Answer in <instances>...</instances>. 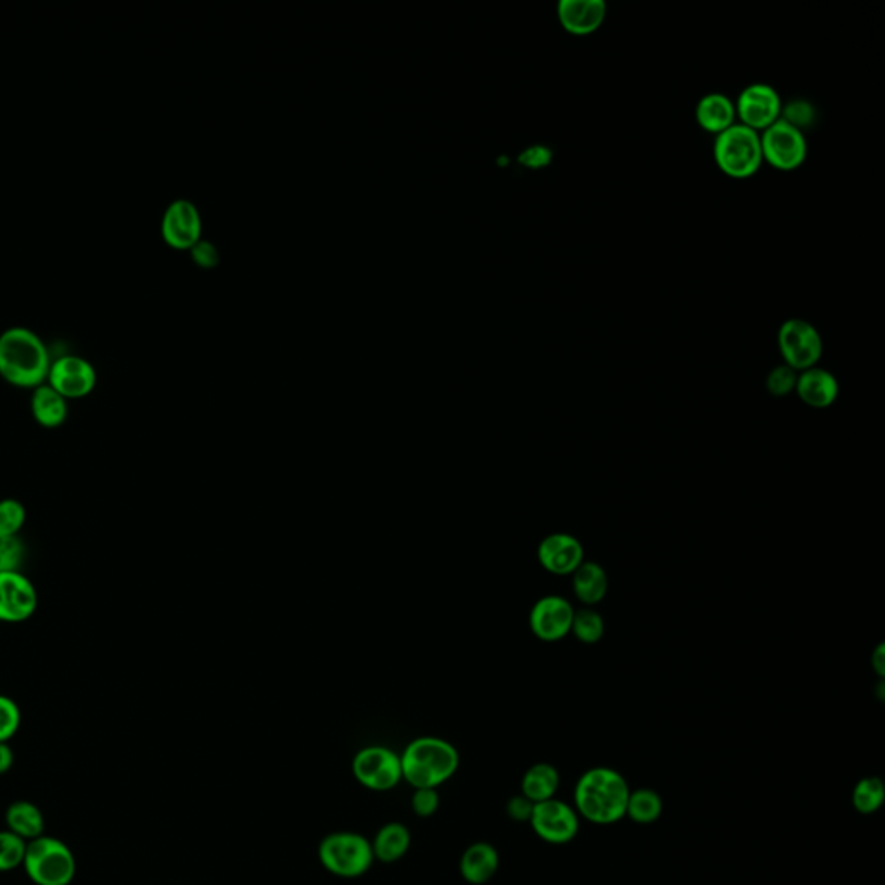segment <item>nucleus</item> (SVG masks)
Here are the masks:
<instances>
[{
  "label": "nucleus",
  "mask_w": 885,
  "mask_h": 885,
  "mask_svg": "<svg viewBox=\"0 0 885 885\" xmlns=\"http://www.w3.org/2000/svg\"><path fill=\"white\" fill-rule=\"evenodd\" d=\"M533 808H535V802H531L524 796H516L507 804V813L516 822H530Z\"/></svg>",
  "instance_id": "37"
},
{
  "label": "nucleus",
  "mask_w": 885,
  "mask_h": 885,
  "mask_svg": "<svg viewBox=\"0 0 885 885\" xmlns=\"http://www.w3.org/2000/svg\"><path fill=\"white\" fill-rule=\"evenodd\" d=\"M796 393L811 409H827L839 397V383L825 368H808L798 376Z\"/></svg>",
  "instance_id": "18"
},
{
  "label": "nucleus",
  "mask_w": 885,
  "mask_h": 885,
  "mask_svg": "<svg viewBox=\"0 0 885 885\" xmlns=\"http://www.w3.org/2000/svg\"><path fill=\"white\" fill-rule=\"evenodd\" d=\"M560 786L559 772L551 764L538 763L528 769L522 777V796L531 802H543L554 799Z\"/></svg>",
  "instance_id": "25"
},
{
  "label": "nucleus",
  "mask_w": 885,
  "mask_h": 885,
  "mask_svg": "<svg viewBox=\"0 0 885 885\" xmlns=\"http://www.w3.org/2000/svg\"><path fill=\"white\" fill-rule=\"evenodd\" d=\"M26 875L37 885H70L75 878L76 861L72 849L56 837L40 836L26 844Z\"/></svg>",
  "instance_id": "5"
},
{
  "label": "nucleus",
  "mask_w": 885,
  "mask_h": 885,
  "mask_svg": "<svg viewBox=\"0 0 885 885\" xmlns=\"http://www.w3.org/2000/svg\"><path fill=\"white\" fill-rule=\"evenodd\" d=\"M630 787L616 769L592 768L581 775L574 789L577 813L595 825H613L627 816Z\"/></svg>",
  "instance_id": "2"
},
{
  "label": "nucleus",
  "mask_w": 885,
  "mask_h": 885,
  "mask_svg": "<svg viewBox=\"0 0 885 885\" xmlns=\"http://www.w3.org/2000/svg\"><path fill=\"white\" fill-rule=\"evenodd\" d=\"M574 609L566 598L548 595L536 602L530 615V628L543 642H557L571 633Z\"/></svg>",
  "instance_id": "14"
},
{
  "label": "nucleus",
  "mask_w": 885,
  "mask_h": 885,
  "mask_svg": "<svg viewBox=\"0 0 885 885\" xmlns=\"http://www.w3.org/2000/svg\"><path fill=\"white\" fill-rule=\"evenodd\" d=\"M760 137L764 161L780 172H793L807 161V135L784 120L773 123Z\"/></svg>",
  "instance_id": "7"
},
{
  "label": "nucleus",
  "mask_w": 885,
  "mask_h": 885,
  "mask_svg": "<svg viewBox=\"0 0 885 885\" xmlns=\"http://www.w3.org/2000/svg\"><path fill=\"white\" fill-rule=\"evenodd\" d=\"M439 807V793L436 789H415L412 796V810L421 819H429Z\"/></svg>",
  "instance_id": "35"
},
{
  "label": "nucleus",
  "mask_w": 885,
  "mask_h": 885,
  "mask_svg": "<svg viewBox=\"0 0 885 885\" xmlns=\"http://www.w3.org/2000/svg\"><path fill=\"white\" fill-rule=\"evenodd\" d=\"M25 521L26 510L22 501L14 498L0 500V536H17Z\"/></svg>",
  "instance_id": "30"
},
{
  "label": "nucleus",
  "mask_w": 885,
  "mask_h": 885,
  "mask_svg": "<svg viewBox=\"0 0 885 885\" xmlns=\"http://www.w3.org/2000/svg\"><path fill=\"white\" fill-rule=\"evenodd\" d=\"M780 120L804 132V130L813 126L814 120H816V111L808 100H790L789 105L781 108Z\"/></svg>",
  "instance_id": "31"
},
{
  "label": "nucleus",
  "mask_w": 885,
  "mask_h": 885,
  "mask_svg": "<svg viewBox=\"0 0 885 885\" xmlns=\"http://www.w3.org/2000/svg\"><path fill=\"white\" fill-rule=\"evenodd\" d=\"M663 813V799L652 789H639L630 792L628 798L627 816L640 825H648L659 820Z\"/></svg>",
  "instance_id": "26"
},
{
  "label": "nucleus",
  "mask_w": 885,
  "mask_h": 885,
  "mask_svg": "<svg viewBox=\"0 0 885 885\" xmlns=\"http://www.w3.org/2000/svg\"><path fill=\"white\" fill-rule=\"evenodd\" d=\"M68 400L50 388L49 385L38 386L32 395V415L38 426L56 429L63 426L68 419Z\"/></svg>",
  "instance_id": "21"
},
{
  "label": "nucleus",
  "mask_w": 885,
  "mask_h": 885,
  "mask_svg": "<svg viewBox=\"0 0 885 885\" xmlns=\"http://www.w3.org/2000/svg\"><path fill=\"white\" fill-rule=\"evenodd\" d=\"M557 16L568 34L586 37L606 22L607 5L602 0H562L557 5Z\"/></svg>",
  "instance_id": "17"
},
{
  "label": "nucleus",
  "mask_w": 885,
  "mask_h": 885,
  "mask_svg": "<svg viewBox=\"0 0 885 885\" xmlns=\"http://www.w3.org/2000/svg\"><path fill=\"white\" fill-rule=\"evenodd\" d=\"M500 866L497 849L488 842L471 844L460 858V873L469 884L483 885L495 877Z\"/></svg>",
  "instance_id": "20"
},
{
  "label": "nucleus",
  "mask_w": 885,
  "mask_h": 885,
  "mask_svg": "<svg viewBox=\"0 0 885 885\" xmlns=\"http://www.w3.org/2000/svg\"><path fill=\"white\" fill-rule=\"evenodd\" d=\"M26 842L9 831L0 832V872L14 870L25 860Z\"/></svg>",
  "instance_id": "29"
},
{
  "label": "nucleus",
  "mask_w": 885,
  "mask_h": 885,
  "mask_svg": "<svg viewBox=\"0 0 885 885\" xmlns=\"http://www.w3.org/2000/svg\"><path fill=\"white\" fill-rule=\"evenodd\" d=\"M161 235L173 250H193L199 243L201 217L187 199L173 201L161 220Z\"/></svg>",
  "instance_id": "15"
},
{
  "label": "nucleus",
  "mask_w": 885,
  "mask_h": 885,
  "mask_svg": "<svg viewBox=\"0 0 885 885\" xmlns=\"http://www.w3.org/2000/svg\"><path fill=\"white\" fill-rule=\"evenodd\" d=\"M22 725V711L16 702L0 695V742H8L16 736Z\"/></svg>",
  "instance_id": "33"
},
{
  "label": "nucleus",
  "mask_w": 885,
  "mask_h": 885,
  "mask_svg": "<svg viewBox=\"0 0 885 885\" xmlns=\"http://www.w3.org/2000/svg\"><path fill=\"white\" fill-rule=\"evenodd\" d=\"M713 153L719 170L731 179L756 175L764 163L760 134L740 123L716 135Z\"/></svg>",
  "instance_id": "4"
},
{
  "label": "nucleus",
  "mask_w": 885,
  "mask_h": 885,
  "mask_svg": "<svg viewBox=\"0 0 885 885\" xmlns=\"http://www.w3.org/2000/svg\"><path fill=\"white\" fill-rule=\"evenodd\" d=\"M403 778L414 789H438L459 769L460 756L450 742L422 737L407 745L401 754Z\"/></svg>",
  "instance_id": "3"
},
{
  "label": "nucleus",
  "mask_w": 885,
  "mask_h": 885,
  "mask_svg": "<svg viewBox=\"0 0 885 885\" xmlns=\"http://www.w3.org/2000/svg\"><path fill=\"white\" fill-rule=\"evenodd\" d=\"M14 764L13 749L9 748L8 742H0V775H4L11 769Z\"/></svg>",
  "instance_id": "39"
},
{
  "label": "nucleus",
  "mask_w": 885,
  "mask_h": 885,
  "mask_svg": "<svg viewBox=\"0 0 885 885\" xmlns=\"http://www.w3.org/2000/svg\"><path fill=\"white\" fill-rule=\"evenodd\" d=\"M885 790L881 778L869 777L858 781V786L852 790V807L863 814H872L881 810L884 802Z\"/></svg>",
  "instance_id": "27"
},
{
  "label": "nucleus",
  "mask_w": 885,
  "mask_h": 885,
  "mask_svg": "<svg viewBox=\"0 0 885 885\" xmlns=\"http://www.w3.org/2000/svg\"><path fill=\"white\" fill-rule=\"evenodd\" d=\"M37 604V590L28 578L20 571L0 572V621H26L34 616Z\"/></svg>",
  "instance_id": "13"
},
{
  "label": "nucleus",
  "mask_w": 885,
  "mask_h": 885,
  "mask_svg": "<svg viewBox=\"0 0 885 885\" xmlns=\"http://www.w3.org/2000/svg\"><path fill=\"white\" fill-rule=\"evenodd\" d=\"M531 827L548 844H568L578 836L580 814L559 799L536 802L531 813Z\"/></svg>",
  "instance_id": "10"
},
{
  "label": "nucleus",
  "mask_w": 885,
  "mask_h": 885,
  "mask_svg": "<svg viewBox=\"0 0 885 885\" xmlns=\"http://www.w3.org/2000/svg\"><path fill=\"white\" fill-rule=\"evenodd\" d=\"M796 383H798V372L787 367L786 364L778 365L766 377V389L772 397H787L796 391Z\"/></svg>",
  "instance_id": "32"
},
{
  "label": "nucleus",
  "mask_w": 885,
  "mask_h": 885,
  "mask_svg": "<svg viewBox=\"0 0 885 885\" xmlns=\"http://www.w3.org/2000/svg\"><path fill=\"white\" fill-rule=\"evenodd\" d=\"M410 844H412V834L409 828L403 823L393 822L379 828L372 840V851H374L376 860H380L383 863H395L405 857Z\"/></svg>",
  "instance_id": "23"
},
{
  "label": "nucleus",
  "mask_w": 885,
  "mask_h": 885,
  "mask_svg": "<svg viewBox=\"0 0 885 885\" xmlns=\"http://www.w3.org/2000/svg\"><path fill=\"white\" fill-rule=\"evenodd\" d=\"M604 631H606V625H604V619H602L597 610L586 607V609L574 613L571 633H574V637L580 642L586 643V645L601 642Z\"/></svg>",
  "instance_id": "28"
},
{
  "label": "nucleus",
  "mask_w": 885,
  "mask_h": 885,
  "mask_svg": "<svg viewBox=\"0 0 885 885\" xmlns=\"http://www.w3.org/2000/svg\"><path fill=\"white\" fill-rule=\"evenodd\" d=\"M5 823L9 832H13L23 840L28 839V842L44 836L46 828L43 811L35 807L34 802L28 801L13 802L5 811Z\"/></svg>",
  "instance_id": "24"
},
{
  "label": "nucleus",
  "mask_w": 885,
  "mask_h": 885,
  "mask_svg": "<svg viewBox=\"0 0 885 885\" xmlns=\"http://www.w3.org/2000/svg\"><path fill=\"white\" fill-rule=\"evenodd\" d=\"M538 560L545 571L568 577L585 562V548L568 533H554L540 543Z\"/></svg>",
  "instance_id": "16"
},
{
  "label": "nucleus",
  "mask_w": 885,
  "mask_h": 885,
  "mask_svg": "<svg viewBox=\"0 0 885 885\" xmlns=\"http://www.w3.org/2000/svg\"><path fill=\"white\" fill-rule=\"evenodd\" d=\"M778 348L787 367L804 372L816 367L823 355L819 329L802 318H790L778 330Z\"/></svg>",
  "instance_id": "8"
},
{
  "label": "nucleus",
  "mask_w": 885,
  "mask_h": 885,
  "mask_svg": "<svg viewBox=\"0 0 885 885\" xmlns=\"http://www.w3.org/2000/svg\"><path fill=\"white\" fill-rule=\"evenodd\" d=\"M609 580L606 571L597 562H583L572 572V590L578 601L592 607L601 604L607 595Z\"/></svg>",
  "instance_id": "22"
},
{
  "label": "nucleus",
  "mask_w": 885,
  "mask_h": 885,
  "mask_svg": "<svg viewBox=\"0 0 885 885\" xmlns=\"http://www.w3.org/2000/svg\"><path fill=\"white\" fill-rule=\"evenodd\" d=\"M551 158H554V153L548 147L531 146L526 150H522L521 156H519V163L522 167L540 170V168L548 167L551 163Z\"/></svg>",
  "instance_id": "36"
},
{
  "label": "nucleus",
  "mask_w": 885,
  "mask_h": 885,
  "mask_svg": "<svg viewBox=\"0 0 885 885\" xmlns=\"http://www.w3.org/2000/svg\"><path fill=\"white\" fill-rule=\"evenodd\" d=\"M193 256L194 259H196V264L201 265V267H214L218 262L217 250H215V246H211V244L205 243V241H199V243L193 247Z\"/></svg>",
  "instance_id": "38"
},
{
  "label": "nucleus",
  "mask_w": 885,
  "mask_h": 885,
  "mask_svg": "<svg viewBox=\"0 0 885 885\" xmlns=\"http://www.w3.org/2000/svg\"><path fill=\"white\" fill-rule=\"evenodd\" d=\"M49 368V351L34 330L11 327L0 335V377L5 383L35 389L46 385Z\"/></svg>",
  "instance_id": "1"
},
{
  "label": "nucleus",
  "mask_w": 885,
  "mask_h": 885,
  "mask_svg": "<svg viewBox=\"0 0 885 885\" xmlns=\"http://www.w3.org/2000/svg\"><path fill=\"white\" fill-rule=\"evenodd\" d=\"M695 120H698L702 130H706L710 134L719 135L725 130L736 125V102L725 94H706L698 102Z\"/></svg>",
  "instance_id": "19"
},
{
  "label": "nucleus",
  "mask_w": 885,
  "mask_h": 885,
  "mask_svg": "<svg viewBox=\"0 0 885 885\" xmlns=\"http://www.w3.org/2000/svg\"><path fill=\"white\" fill-rule=\"evenodd\" d=\"M781 108L784 105L777 90L766 84H752L743 88L736 102L737 118L742 122L740 125L757 134L780 120Z\"/></svg>",
  "instance_id": "11"
},
{
  "label": "nucleus",
  "mask_w": 885,
  "mask_h": 885,
  "mask_svg": "<svg viewBox=\"0 0 885 885\" xmlns=\"http://www.w3.org/2000/svg\"><path fill=\"white\" fill-rule=\"evenodd\" d=\"M353 775L365 789L386 792L395 789L403 778L401 757L391 749L371 745L356 752Z\"/></svg>",
  "instance_id": "9"
},
{
  "label": "nucleus",
  "mask_w": 885,
  "mask_h": 885,
  "mask_svg": "<svg viewBox=\"0 0 885 885\" xmlns=\"http://www.w3.org/2000/svg\"><path fill=\"white\" fill-rule=\"evenodd\" d=\"M318 860L332 875L355 878L368 872L374 863L371 840L356 832H335L322 839L318 846Z\"/></svg>",
  "instance_id": "6"
},
{
  "label": "nucleus",
  "mask_w": 885,
  "mask_h": 885,
  "mask_svg": "<svg viewBox=\"0 0 885 885\" xmlns=\"http://www.w3.org/2000/svg\"><path fill=\"white\" fill-rule=\"evenodd\" d=\"M873 668L877 671L878 677H884V645L882 643L873 654Z\"/></svg>",
  "instance_id": "40"
},
{
  "label": "nucleus",
  "mask_w": 885,
  "mask_h": 885,
  "mask_svg": "<svg viewBox=\"0 0 885 885\" xmlns=\"http://www.w3.org/2000/svg\"><path fill=\"white\" fill-rule=\"evenodd\" d=\"M47 385L66 400H80L93 393L97 385V372L82 356H61L54 364H50Z\"/></svg>",
  "instance_id": "12"
},
{
  "label": "nucleus",
  "mask_w": 885,
  "mask_h": 885,
  "mask_svg": "<svg viewBox=\"0 0 885 885\" xmlns=\"http://www.w3.org/2000/svg\"><path fill=\"white\" fill-rule=\"evenodd\" d=\"M23 554L25 548L17 536H0V572L17 571Z\"/></svg>",
  "instance_id": "34"
}]
</instances>
